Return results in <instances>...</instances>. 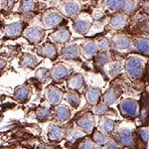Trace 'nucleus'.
<instances>
[{
    "label": "nucleus",
    "instance_id": "1",
    "mask_svg": "<svg viewBox=\"0 0 149 149\" xmlns=\"http://www.w3.org/2000/svg\"><path fill=\"white\" fill-rule=\"evenodd\" d=\"M40 22L45 30L56 29L65 22L64 16L56 8H49L41 14Z\"/></svg>",
    "mask_w": 149,
    "mask_h": 149
},
{
    "label": "nucleus",
    "instance_id": "2",
    "mask_svg": "<svg viewBox=\"0 0 149 149\" xmlns=\"http://www.w3.org/2000/svg\"><path fill=\"white\" fill-rule=\"evenodd\" d=\"M22 36L32 45H39L45 38V29L40 25H27Z\"/></svg>",
    "mask_w": 149,
    "mask_h": 149
},
{
    "label": "nucleus",
    "instance_id": "3",
    "mask_svg": "<svg viewBox=\"0 0 149 149\" xmlns=\"http://www.w3.org/2000/svg\"><path fill=\"white\" fill-rule=\"evenodd\" d=\"M26 26L27 23L23 20L12 21L10 23H7L3 28L4 36L8 39H17L20 36H22Z\"/></svg>",
    "mask_w": 149,
    "mask_h": 149
},
{
    "label": "nucleus",
    "instance_id": "4",
    "mask_svg": "<svg viewBox=\"0 0 149 149\" xmlns=\"http://www.w3.org/2000/svg\"><path fill=\"white\" fill-rule=\"evenodd\" d=\"M58 10L61 12L63 16L74 18L80 13L81 5L77 2L72 1V0H65V1H62L60 8Z\"/></svg>",
    "mask_w": 149,
    "mask_h": 149
},
{
    "label": "nucleus",
    "instance_id": "5",
    "mask_svg": "<svg viewBox=\"0 0 149 149\" xmlns=\"http://www.w3.org/2000/svg\"><path fill=\"white\" fill-rule=\"evenodd\" d=\"M45 97L52 107H58L64 97V93L61 88L51 86L45 91Z\"/></svg>",
    "mask_w": 149,
    "mask_h": 149
},
{
    "label": "nucleus",
    "instance_id": "6",
    "mask_svg": "<svg viewBox=\"0 0 149 149\" xmlns=\"http://www.w3.org/2000/svg\"><path fill=\"white\" fill-rule=\"evenodd\" d=\"M70 74H71V69L63 63L57 64L52 70H50V78L54 81H64L65 79L69 78Z\"/></svg>",
    "mask_w": 149,
    "mask_h": 149
},
{
    "label": "nucleus",
    "instance_id": "7",
    "mask_svg": "<svg viewBox=\"0 0 149 149\" xmlns=\"http://www.w3.org/2000/svg\"><path fill=\"white\" fill-rule=\"evenodd\" d=\"M119 110L121 114L125 117L134 118L138 114V107L136 102L132 100H125L119 104Z\"/></svg>",
    "mask_w": 149,
    "mask_h": 149
},
{
    "label": "nucleus",
    "instance_id": "8",
    "mask_svg": "<svg viewBox=\"0 0 149 149\" xmlns=\"http://www.w3.org/2000/svg\"><path fill=\"white\" fill-rule=\"evenodd\" d=\"M36 53L38 56L47 58L49 60H55L58 56L57 47L51 42H46L41 46H38V48L36 49Z\"/></svg>",
    "mask_w": 149,
    "mask_h": 149
},
{
    "label": "nucleus",
    "instance_id": "9",
    "mask_svg": "<svg viewBox=\"0 0 149 149\" xmlns=\"http://www.w3.org/2000/svg\"><path fill=\"white\" fill-rule=\"evenodd\" d=\"M70 38L71 33L67 27H60L49 36V39L53 44H65L70 40Z\"/></svg>",
    "mask_w": 149,
    "mask_h": 149
},
{
    "label": "nucleus",
    "instance_id": "10",
    "mask_svg": "<svg viewBox=\"0 0 149 149\" xmlns=\"http://www.w3.org/2000/svg\"><path fill=\"white\" fill-rule=\"evenodd\" d=\"M78 126L86 133H91L95 125V117L92 113H86L84 115H81L80 118L77 121Z\"/></svg>",
    "mask_w": 149,
    "mask_h": 149
},
{
    "label": "nucleus",
    "instance_id": "11",
    "mask_svg": "<svg viewBox=\"0 0 149 149\" xmlns=\"http://www.w3.org/2000/svg\"><path fill=\"white\" fill-rule=\"evenodd\" d=\"M32 95V88L29 85L19 86L14 91V97L18 102H27Z\"/></svg>",
    "mask_w": 149,
    "mask_h": 149
},
{
    "label": "nucleus",
    "instance_id": "12",
    "mask_svg": "<svg viewBox=\"0 0 149 149\" xmlns=\"http://www.w3.org/2000/svg\"><path fill=\"white\" fill-rule=\"evenodd\" d=\"M38 0H20L18 5V13L21 15H29L34 13L37 8Z\"/></svg>",
    "mask_w": 149,
    "mask_h": 149
},
{
    "label": "nucleus",
    "instance_id": "13",
    "mask_svg": "<svg viewBox=\"0 0 149 149\" xmlns=\"http://www.w3.org/2000/svg\"><path fill=\"white\" fill-rule=\"evenodd\" d=\"M39 63V59L34 54H30V53L23 54L20 59V66L24 69H36Z\"/></svg>",
    "mask_w": 149,
    "mask_h": 149
},
{
    "label": "nucleus",
    "instance_id": "14",
    "mask_svg": "<svg viewBox=\"0 0 149 149\" xmlns=\"http://www.w3.org/2000/svg\"><path fill=\"white\" fill-rule=\"evenodd\" d=\"M81 55V50L77 45H69L62 50V58L65 60H79Z\"/></svg>",
    "mask_w": 149,
    "mask_h": 149
},
{
    "label": "nucleus",
    "instance_id": "15",
    "mask_svg": "<svg viewBox=\"0 0 149 149\" xmlns=\"http://www.w3.org/2000/svg\"><path fill=\"white\" fill-rule=\"evenodd\" d=\"M68 86L72 91H81L85 88V80L84 77L80 74H76L71 76L68 79Z\"/></svg>",
    "mask_w": 149,
    "mask_h": 149
},
{
    "label": "nucleus",
    "instance_id": "16",
    "mask_svg": "<svg viewBox=\"0 0 149 149\" xmlns=\"http://www.w3.org/2000/svg\"><path fill=\"white\" fill-rule=\"evenodd\" d=\"M117 139H118L119 143L122 144L125 147H130L133 145V135H132L131 131L128 129H120L117 132Z\"/></svg>",
    "mask_w": 149,
    "mask_h": 149
},
{
    "label": "nucleus",
    "instance_id": "17",
    "mask_svg": "<svg viewBox=\"0 0 149 149\" xmlns=\"http://www.w3.org/2000/svg\"><path fill=\"white\" fill-rule=\"evenodd\" d=\"M48 137L51 141H59L64 137V130L58 124H50L47 129Z\"/></svg>",
    "mask_w": 149,
    "mask_h": 149
},
{
    "label": "nucleus",
    "instance_id": "18",
    "mask_svg": "<svg viewBox=\"0 0 149 149\" xmlns=\"http://www.w3.org/2000/svg\"><path fill=\"white\" fill-rule=\"evenodd\" d=\"M92 26V20L90 18H78L74 23V29L79 34H86Z\"/></svg>",
    "mask_w": 149,
    "mask_h": 149
},
{
    "label": "nucleus",
    "instance_id": "19",
    "mask_svg": "<svg viewBox=\"0 0 149 149\" xmlns=\"http://www.w3.org/2000/svg\"><path fill=\"white\" fill-rule=\"evenodd\" d=\"M97 44L93 41H86L81 47V53L86 59H92L97 55Z\"/></svg>",
    "mask_w": 149,
    "mask_h": 149
},
{
    "label": "nucleus",
    "instance_id": "20",
    "mask_svg": "<svg viewBox=\"0 0 149 149\" xmlns=\"http://www.w3.org/2000/svg\"><path fill=\"white\" fill-rule=\"evenodd\" d=\"M54 116L59 122H66L71 117V110L66 105H58L55 109Z\"/></svg>",
    "mask_w": 149,
    "mask_h": 149
},
{
    "label": "nucleus",
    "instance_id": "21",
    "mask_svg": "<svg viewBox=\"0 0 149 149\" xmlns=\"http://www.w3.org/2000/svg\"><path fill=\"white\" fill-rule=\"evenodd\" d=\"M100 95H102V92H100V88H98L92 86V88H88L86 92V98L91 105L97 104L100 100Z\"/></svg>",
    "mask_w": 149,
    "mask_h": 149
},
{
    "label": "nucleus",
    "instance_id": "22",
    "mask_svg": "<svg viewBox=\"0 0 149 149\" xmlns=\"http://www.w3.org/2000/svg\"><path fill=\"white\" fill-rule=\"evenodd\" d=\"M36 117L41 122L48 121L52 118V111L46 107H41L36 109Z\"/></svg>",
    "mask_w": 149,
    "mask_h": 149
},
{
    "label": "nucleus",
    "instance_id": "23",
    "mask_svg": "<svg viewBox=\"0 0 149 149\" xmlns=\"http://www.w3.org/2000/svg\"><path fill=\"white\" fill-rule=\"evenodd\" d=\"M126 69L128 70V73L131 76H139L141 73V65L138 60H130L127 63Z\"/></svg>",
    "mask_w": 149,
    "mask_h": 149
},
{
    "label": "nucleus",
    "instance_id": "24",
    "mask_svg": "<svg viewBox=\"0 0 149 149\" xmlns=\"http://www.w3.org/2000/svg\"><path fill=\"white\" fill-rule=\"evenodd\" d=\"M66 100L73 107H78L81 103V97L78 92H76V91H71V92H69L67 93Z\"/></svg>",
    "mask_w": 149,
    "mask_h": 149
},
{
    "label": "nucleus",
    "instance_id": "25",
    "mask_svg": "<svg viewBox=\"0 0 149 149\" xmlns=\"http://www.w3.org/2000/svg\"><path fill=\"white\" fill-rule=\"evenodd\" d=\"M118 93L114 88H109L103 95V102L107 104H113L117 100H118Z\"/></svg>",
    "mask_w": 149,
    "mask_h": 149
},
{
    "label": "nucleus",
    "instance_id": "26",
    "mask_svg": "<svg viewBox=\"0 0 149 149\" xmlns=\"http://www.w3.org/2000/svg\"><path fill=\"white\" fill-rule=\"evenodd\" d=\"M93 140L95 143H97L100 146H102V145H105V144L109 142V139L107 138V136L105 135L104 133H102V132L95 131L93 134Z\"/></svg>",
    "mask_w": 149,
    "mask_h": 149
},
{
    "label": "nucleus",
    "instance_id": "27",
    "mask_svg": "<svg viewBox=\"0 0 149 149\" xmlns=\"http://www.w3.org/2000/svg\"><path fill=\"white\" fill-rule=\"evenodd\" d=\"M35 78L40 81H45L50 78V71L46 68H38L35 72Z\"/></svg>",
    "mask_w": 149,
    "mask_h": 149
},
{
    "label": "nucleus",
    "instance_id": "28",
    "mask_svg": "<svg viewBox=\"0 0 149 149\" xmlns=\"http://www.w3.org/2000/svg\"><path fill=\"white\" fill-rule=\"evenodd\" d=\"M115 126H116V121H114L113 119L107 118L102 122V129L105 133H111V132L114 130Z\"/></svg>",
    "mask_w": 149,
    "mask_h": 149
},
{
    "label": "nucleus",
    "instance_id": "29",
    "mask_svg": "<svg viewBox=\"0 0 149 149\" xmlns=\"http://www.w3.org/2000/svg\"><path fill=\"white\" fill-rule=\"evenodd\" d=\"M109 59H110V57L109 56V54L102 52V53H100V54H98L97 58H95V65L102 68V67H103L109 61Z\"/></svg>",
    "mask_w": 149,
    "mask_h": 149
},
{
    "label": "nucleus",
    "instance_id": "30",
    "mask_svg": "<svg viewBox=\"0 0 149 149\" xmlns=\"http://www.w3.org/2000/svg\"><path fill=\"white\" fill-rule=\"evenodd\" d=\"M109 111H110L109 107H107V104L104 102L97 104V107H95V109H93V112L97 115H104V114L109 113Z\"/></svg>",
    "mask_w": 149,
    "mask_h": 149
},
{
    "label": "nucleus",
    "instance_id": "31",
    "mask_svg": "<svg viewBox=\"0 0 149 149\" xmlns=\"http://www.w3.org/2000/svg\"><path fill=\"white\" fill-rule=\"evenodd\" d=\"M83 133L80 132L79 130H76V129H74V130H72L71 132L69 133L68 135V139L69 141H71V142H74V141H77L78 139L80 138H83Z\"/></svg>",
    "mask_w": 149,
    "mask_h": 149
},
{
    "label": "nucleus",
    "instance_id": "32",
    "mask_svg": "<svg viewBox=\"0 0 149 149\" xmlns=\"http://www.w3.org/2000/svg\"><path fill=\"white\" fill-rule=\"evenodd\" d=\"M114 45L116 48H119V49H124V48L128 47V42L125 39H122V38H119V39H114L113 41Z\"/></svg>",
    "mask_w": 149,
    "mask_h": 149
},
{
    "label": "nucleus",
    "instance_id": "33",
    "mask_svg": "<svg viewBox=\"0 0 149 149\" xmlns=\"http://www.w3.org/2000/svg\"><path fill=\"white\" fill-rule=\"evenodd\" d=\"M137 50L139 52L144 53V54H147L149 53V43L147 42H140L137 44Z\"/></svg>",
    "mask_w": 149,
    "mask_h": 149
},
{
    "label": "nucleus",
    "instance_id": "34",
    "mask_svg": "<svg viewBox=\"0 0 149 149\" xmlns=\"http://www.w3.org/2000/svg\"><path fill=\"white\" fill-rule=\"evenodd\" d=\"M95 143L93 141H91L90 139H86L81 144V149H95Z\"/></svg>",
    "mask_w": 149,
    "mask_h": 149
},
{
    "label": "nucleus",
    "instance_id": "35",
    "mask_svg": "<svg viewBox=\"0 0 149 149\" xmlns=\"http://www.w3.org/2000/svg\"><path fill=\"white\" fill-rule=\"evenodd\" d=\"M138 134H139V136H140L141 140L144 141V142H146V141L148 140V137H149L148 129H146V128H141L140 130L138 131Z\"/></svg>",
    "mask_w": 149,
    "mask_h": 149
},
{
    "label": "nucleus",
    "instance_id": "36",
    "mask_svg": "<svg viewBox=\"0 0 149 149\" xmlns=\"http://www.w3.org/2000/svg\"><path fill=\"white\" fill-rule=\"evenodd\" d=\"M97 47H98V49L105 51V50H107V49L109 48V41H107V39H102V40L100 41V42H98Z\"/></svg>",
    "mask_w": 149,
    "mask_h": 149
},
{
    "label": "nucleus",
    "instance_id": "37",
    "mask_svg": "<svg viewBox=\"0 0 149 149\" xmlns=\"http://www.w3.org/2000/svg\"><path fill=\"white\" fill-rule=\"evenodd\" d=\"M118 143L114 140H109V142L105 144V149H118Z\"/></svg>",
    "mask_w": 149,
    "mask_h": 149
},
{
    "label": "nucleus",
    "instance_id": "38",
    "mask_svg": "<svg viewBox=\"0 0 149 149\" xmlns=\"http://www.w3.org/2000/svg\"><path fill=\"white\" fill-rule=\"evenodd\" d=\"M6 65H7L6 60H5V59H3V58L0 57V72L3 71V69L6 67Z\"/></svg>",
    "mask_w": 149,
    "mask_h": 149
},
{
    "label": "nucleus",
    "instance_id": "39",
    "mask_svg": "<svg viewBox=\"0 0 149 149\" xmlns=\"http://www.w3.org/2000/svg\"><path fill=\"white\" fill-rule=\"evenodd\" d=\"M95 149H103L102 147H100V146H98V147H95Z\"/></svg>",
    "mask_w": 149,
    "mask_h": 149
},
{
    "label": "nucleus",
    "instance_id": "40",
    "mask_svg": "<svg viewBox=\"0 0 149 149\" xmlns=\"http://www.w3.org/2000/svg\"><path fill=\"white\" fill-rule=\"evenodd\" d=\"M52 1H60V0H52Z\"/></svg>",
    "mask_w": 149,
    "mask_h": 149
}]
</instances>
